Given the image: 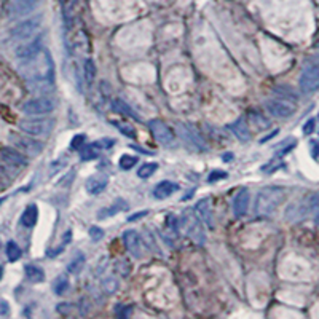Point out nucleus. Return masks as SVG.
I'll return each mask as SVG.
<instances>
[{"label":"nucleus","instance_id":"9b49d317","mask_svg":"<svg viewBox=\"0 0 319 319\" xmlns=\"http://www.w3.org/2000/svg\"><path fill=\"white\" fill-rule=\"evenodd\" d=\"M123 241L125 246L129 251V254L134 255L136 258H141L144 255V241L139 236V233L136 230H128L123 235Z\"/></svg>","mask_w":319,"mask_h":319},{"label":"nucleus","instance_id":"5701e85b","mask_svg":"<svg viewBox=\"0 0 319 319\" xmlns=\"http://www.w3.org/2000/svg\"><path fill=\"white\" fill-rule=\"evenodd\" d=\"M305 206H306V212L308 214H313L316 224H319V192L311 193L305 199Z\"/></svg>","mask_w":319,"mask_h":319},{"label":"nucleus","instance_id":"72a5a7b5","mask_svg":"<svg viewBox=\"0 0 319 319\" xmlns=\"http://www.w3.org/2000/svg\"><path fill=\"white\" fill-rule=\"evenodd\" d=\"M89 236H91V239L94 243H97V241H101V239H102L104 232L99 227H91V228H89Z\"/></svg>","mask_w":319,"mask_h":319},{"label":"nucleus","instance_id":"0eeeda50","mask_svg":"<svg viewBox=\"0 0 319 319\" xmlns=\"http://www.w3.org/2000/svg\"><path fill=\"white\" fill-rule=\"evenodd\" d=\"M298 85H300L302 93L310 94L319 89V64L308 66L300 75L298 80Z\"/></svg>","mask_w":319,"mask_h":319},{"label":"nucleus","instance_id":"423d86ee","mask_svg":"<svg viewBox=\"0 0 319 319\" xmlns=\"http://www.w3.org/2000/svg\"><path fill=\"white\" fill-rule=\"evenodd\" d=\"M55 101L49 97H35L31 99V101L24 102V105L21 107V111L26 115H46L51 114L55 111Z\"/></svg>","mask_w":319,"mask_h":319},{"label":"nucleus","instance_id":"393cba45","mask_svg":"<svg viewBox=\"0 0 319 319\" xmlns=\"http://www.w3.org/2000/svg\"><path fill=\"white\" fill-rule=\"evenodd\" d=\"M112 107H114V111L120 112L122 115H126V117H129V118H133V120H136V122H139V120H141V118L137 117V114L133 111L131 107H129L126 102L120 101V99H117V101H114V102H112Z\"/></svg>","mask_w":319,"mask_h":319},{"label":"nucleus","instance_id":"1a4fd4ad","mask_svg":"<svg viewBox=\"0 0 319 319\" xmlns=\"http://www.w3.org/2000/svg\"><path fill=\"white\" fill-rule=\"evenodd\" d=\"M12 142L19 148V150H23L24 153L31 155V156H37L38 153H42L43 150V144L35 141L32 137H27V136H21V134H12Z\"/></svg>","mask_w":319,"mask_h":319},{"label":"nucleus","instance_id":"a211bd4d","mask_svg":"<svg viewBox=\"0 0 319 319\" xmlns=\"http://www.w3.org/2000/svg\"><path fill=\"white\" fill-rule=\"evenodd\" d=\"M228 128H230V131L239 139V141H243V142L251 141V131H249L244 118H238L236 122H233Z\"/></svg>","mask_w":319,"mask_h":319},{"label":"nucleus","instance_id":"412c9836","mask_svg":"<svg viewBox=\"0 0 319 319\" xmlns=\"http://www.w3.org/2000/svg\"><path fill=\"white\" fill-rule=\"evenodd\" d=\"M126 209V201L125 199H117L115 203H112L111 206H107V207H102V209H99V212H97V217L99 219H107V217H112L118 212H122Z\"/></svg>","mask_w":319,"mask_h":319},{"label":"nucleus","instance_id":"c85d7f7f","mask_svg":"<svg viewBox=\"0 0 319 319\" xmlns=\"http://www.w3.org/2000/svg\"><path fill=\"white\" fill-rule=\"evenodd\" d=\"M85 267V255L83 254H78L74 260L69 263V267H67V272L69 273H78L80 270H82V268Z\"/></svg>","mask_w":319,"mask_h":319},{"label":"nucleus","instance_id":"cd10ccee","mask_svg":"<svg viewBox=\"0 0 319 319\" xmlns=\"http://www.w3.org/2000/svg\"><path fill=\"white\" fill-rule=\"evenodd\" d=\"M7 255L10 262H16L21 257V247H19L15 241H8L7 243Z\"/></svg>","mask_w":319,"mask_h":319},{"label":"nucleus","instance_id":"2eb2a0df","mask_svg":"<svg viewBox=\"0 0 319 319\" xmlns=\"http://www.w3.org/2000/svg\"><path fill=\"white\" fill-rule=\"evenodd\" d=\"M40 0H16L12 7V16H24L38 7Z\"/></svg>","mask_w":319,"mask_h":319},{"label":"nucleus","instance_id":"f03ea898","mask_svg":"<svg viewBox=\"0 0 319 319\" xmlns=\"http://www.w3.org/2000/svg\"><path fill=\"white\" fill-rule=\"evenodd\" d=\"M284 188L283 187H265L258 192L255 198V207L254 211L258 217H268L272 216L276 209L284 201Z\"/></svg>","mask_w":319,"mask_h":319},{"label":"nucleus","instance_id":"4be33fe9","mask_svg":"<svg viewBox=\"0 0 319 319\" xmlns=\"http://www.w3.org/2000/svg\"><path fill=\"white\" fill-rule=\"evenodd\" d=\"M37 219H38V207L35 204H29L21 216V224L26 228H32L37 224Z\"/></svg>","mask_w":319,"mask_h":319},{"label":"nucleus","instance_id":"473e14b6","mask_svg":"<svg viewBox=\"0 0 319 319\" xmlns=\"http://www.w3.org/2000/svg\"><path fill=\"white\" fill-rule=\"evenodd\" d=\"M102 289L107 292V294H114L117 289H118V281L115 278H105L102 279Z\"/></svg>","mask_w":319,"mask_h":319},{"label":"nucleus","instance_id":"ea45409f","mask_svg":"<svg viewBox=\"0 0 319 319\" xmlns=\"http://www.w3.org/2000/svg\"><path fill=\"white\" fill-rule=\"evenodd\" d=\"M8 313H10V305H8V302L0 298V316H7Z\"/></svg>","mask_w":319,"mask_h":319},{"label":"nucleus","instance_id":"b1692460","mask_svg":"<svg viewBox=\"0 0 319 319\" xmlns=\"http://www.w3.org/2000/svg\"><path fill=\"white\" fill-rule=\"evenodd\" d=\"M24 273H26V278L31 283L37 284V283H43L45 281V272L40 267H37V265H26L24 267Z\"/></svg>","mask_w":319,"mask_h":319},{"label":"nucleus","instance_id":"39448f33","mask_svg":"<svg viewBox=\"0 0 319 319\" xmlns=\"http://www.w3.org/2000/svg\"><path fill=\"white\" fill-rule=\"evenodd\" d=\"M181 225L185 230L187 236H190L192 241H195L196 244H203L204 243V232L201 228V224H199V217L195 214H192L190 211H187L181 221Z\"/></svg>","mask_w":319,"mask_h":319},{"label":"nucleus","instance_id":"a19ab883","mask_svg":"<svg viewBox=\"0 0 319 319\" xmlns=\"http://www.w3.org/2000/svg\"><path fill=\"white\" fill-rule=\"evenodd\" d=\"M142 216H147V211H141V212L133 214L131 217H128V222H134V221H137L139 217H142Z\"/></svg>","mask_w":319,"mask_h":319},{"label":"nucleus","instance_id":"f257e3e1","mask_svg":"<svg viewBox=\"0 0 319 319\" xmlns=\"http://www.w3.org/2000/svg\"><path fill=\"white\" fill-rule=\"evenodd\" d=\"M23 74L34 89L51 88L55 82V63L46 48L40 49L34 58L26 59Z\"/></svg>","mask_w":319,"mask_h":319},{"label":"nucleus","instance_id":"2f4dec72","mask_svg":"<svg viewBox=\"0 0 319 319\" xmlns=\"http://www.w3.org/2000/svg\"><path fill=\"white\" fill-rule=\"evenodd\" d=\"M156 169H158V165L156 163H145L144 166L139 168L137 176L142 177V179H147V177H150L156 171Z\"/></svg>","mask_w":319,"mask_h":319},{"label":"nucleus","instance_id":"7ed1b4c3","mask_svg":"<svg viewBox=\"0 0 319 319\" xmlns=\"http://www.w3.org/2000/svg\"><path fill=\"white\" fill-rule=\"evenodd\" d=\"M42 16H34L29 18L26 21H21L19 24H16L12 31H10V35L15 40H27L37 34V31L42 26Z\"/></svg>","mask_w":319,"mask_h":319},{"label":"nucleus","instance_id":"58836bf2","mask_svg":"<svg viewBox=\"0 0 319 319\" xmlns=\"http://www.w3.org/2000/svg\"><path fill=\"white\" fill-rule=\"evenodd\" d=\"M96 156H97V153L93 150V145L85 148V150L82 152V160H91V158H96Z\"/></svg>","mask_w":319,"mask_h":319},{"label":"nucleus","instance_id":"aec40b11","mask_svg":"<svg viewBox=\"0 0 319 319\" xmlns=\"http://www.w3.org/2000/svg\"><path fill=\"white\" fill-rule=\"evenodd\" d=\"M177 190V185L174 182H169V181H163L160 182L155 188H153V196L156 199H165L169 198L174 192Z\"/></svg>","mask_w":319,"mask_h":319},{"label":"nucleus","instance_id":"7c9ffc66","mask_svg":"<svg viewBox=\"0 0 319 319\" xmlns=\"http://www.w3.org/2000/svg\"><path fill=\"white\" fill-rule=\"evenodd\" d=\"M137 162H139V160L134 155H122V156H120L118 165H120V168H122V169H131L133 166L137 165Z\"/></svg>","mask_w":319,"mask_h":319},{"label":"nucleus","instance_id":"a18cd8bd","mask_svg":"<svg viewBox=\"0 0 319 319\" xmlns=\"http://www.w3.org/2000/svg\"><path fill=\"white\" fill-rule=\"evenodd\" d=\"M224 160H227V162H228V160H232V155H225Z\"/></svg>","mask_w":319,"mask_h":319},{"label":"nucleus","instance_id":"4468645a","mask_svg":"<svg viewBox=\"0 0 319 319\" xmlns=\"http://www.w3.org/2000/svg\"><path fill=\"white\" fill-rule=\"evenodd\" d=\"M249 199H251V195L246 190H241L236 196H235V201H233V214L236 217H243L246 216L247 209H249Z\"/></svg>","mask_w":319,"mask_h":319},{"label":"nucleus","instance_id":"dca6fc26","mask_svg":"<svg viewBox=\"0 0 319 319\" xmlns=\"http://www.w3.org/2000/svg\"><path fill=\"white\" fill-rule=\"evenodd\" d=\"M195 212L199 217V221H203L207 227H212V209L207 199H199L195 204Z\"/></svg>","mask_w":319,"mask_h":319},{"label":"nucleus","instance_id":"6ab92c4d","mask_svg":"<svg viewBox=\"0 0 319 319\" xmlns=\"http://www.w3.org/2000/svg\"><path fill=\"white\" fill-rule=\"evenodd\" d=\"M107 179L105 177H89L88 181H86V184H85V187H86V192L89 193V195H99L101 192H104L105 190V187H107Z\"/></svg>","mask_w":319,"mask_h":319},{"label":"nucleus","instance_id":"37998d69","mask_svg":"<svg viewBox=\"0 0 319 319\" xmlns=\"http://www.w3.org/2000/svg\"><path fill=\"white\" fill-rule=\"evenodd\" d=\"M276 133H278V131H275V133H272V134H268L267 137H263V139H262V141H260V142H267V141H268V139H272V137H273V136H275Z\"/></svg>","mask_w":319,"mask_h":319},{"label":"nucleus","instance_id":"79ce46f5","mask_svg":"<svg viewBox=\"0 0 319 319\" xmlns=\"http://www.w3.org/2000/svg\"><path fill=\"white\" fill-rule=\"evenodd\" d=\"M311 147H313V156H317L319 155V144L317 142H311Z\"/></svg>","mask_w":319,"mask_h":319},{"label":"nucleus","instance_id":"bb28decb","mask_svg":"<svg viewBox=\"0 0 319 319\" xmlns=\"http://www.w3.org/2000/svg\"><path fill=\"white\" fill-rule=\"evenodd\" d=\"M83 75H85V82L88 85L93 83V80L96 77V66L93 63V59H86L83 64Z\"/></svg>","mask_w":319,"mask_h":319},{"label":"nucleus","instance_id":"4c0bfd02","mask_svg":"<svg viewBox=\"0 0 319 319\" xmlns=\"http://www.w3.org/2000/svg\"><path fill=\"white\" fill-rule=\"evenodd\" d=\"M177 224H179V221H177V217H176V216H168V219H166V225L169 227V230L176 232V230H177Z\"/></svg>","mask_w":319,"mask_h":319},{"label":"nucleus","instance_id":"c03bdc74","mask_svg":"<svg viewBox=\"0 0 319 319\" xmlns=\"http://www.w3.org/2000/svg\"><path fill=\"white\" fill-rule=\"evenodd\" d=\"M2 276H4V268L0 267V279H2Z\"/></svg>","mask_w":319,"mask_h":319},{"label":"nucleus","instance_id":"ddd939ff","mask_svg":"<svg viewBox=\"0 0 319 319\" xmlns=\"http://www.w3.org/2000/svg\"><path fill=\"white\" fill-rule=\"evenodd\" d=\"M40 49H42V37H37V38L31 40V42H27V43H24L21 46H18L15 55H16V58L26 61V59H31L37 53H40Z\"/></svg>","mask_w":319,"mask_h":319},{"label":"nucleus","instance_id":"9d476101","mask_svg":"<svg viewBox=\"0 0 319 319\" xmlns=\"http://www.w3.org/2000/svg\"><path fill=\"white\" fill-rule=\"evenodd\" d=\"M265 107L268 114L278 118H287L295 114V105L292 102H289L287 99H284V101H268Z\"/></svg>","mask_w":319,"mask_h":319},{"label":"nucleus","instance_id":"20e7f679","mask_svg":"<svg viewBox=\"0 0 319 319\" xmlns=\"http://www.w3.org/2000/svg\"><path fill=\"white\" fill-rule=\"evenodd\" d=\"M55 126V122L49 118H37V120H21L19 122V128L23 129L26 134L31 136H46L51 133Z\"/></svg>","mask_w":319,"mask_h":319},{"label":"nucleus","instance_id":"f704fd0d","mask_svg":"<svg viewBox=\"0 0 319 319\" xmlns=\"http://www.w3.org/2000/svg\"><path fill=\"white\" fill-rule=\"evenodd\" d=\"M228 174L225 171H212L211 174H209L207 177V181L209 182H216V181H221V179H225Z\"/></svg>","mask_w":319,"mask_h":319},{"label":"nucleus","instance_id":"a878e982","mask_svg":"<svg viewBox=\"0 0 319 319\" xmlns=\"http://www.w3.org/2000/svg\"><path fill=\"white\" fill-rule=\"evenodd\" d=\"M69 289V278L67 275H59L53 283V291L56 295H63Z\"/></svg>","mask_w":319,"mask_h":319},{"label":"nucleus","instance_id":"f8f14e48","mask_svg":"<svg viewBox=\"0 0 319 319\" xmlns=\"http://www.w3.org/2000/svg\"><path fill=\"white\" fill-rule=\"evenodd\" d=\"M0 158H2L8 166H13V168H24L27 165V158L12 147H4L2 150H0Z\"/></svg>","mask_w":319,"mask_h":319},{"label":"nucleus","instance_id":"c756f323","mask_svg":"<svg viewBox=\"0 0 319 319\" xmlns=\"http://www.w3.org/2000/svg\"><path fill=\"white\" fill-rule=\"evenodd\" d=\"M273 91L276 93V94H279V96H283L284 99H291V101H297V93H294L292 91V88L291 86H275V89Z\"/></svg>","mask_w":319,"mask_h":319},{"label":"nucleus","instance_id":"c9c22d12","mask_svg":"<svg viewBox=\"0 0 319 319\" xmlns=\"http://www.w3.org/2000/svg\"><path fill=\"white\" fill-rule=\"evenodd\" d=\"M112 145H114V139H101V141L93 144V147H97V148H109Z\"/></svg>","mask_w":319,"mask_h":319},{"label":"nucleus","instance_id":"f3484780","mask_svg":"<svg viewBox=\"0 0 319 319\" xmlns=\"http://www.w3.org/2000/svg\"><path fill=\"white\" fill-rule=\"evenodd\" d=\"M179 131H181L182 137L195 148V150H206V144L203 142V139L193 131V129L187 128V126H181L179 128Z\"/></svg>","mask_w":319,"mask_h":319},{"label":"nucleus","instance_id":"e433bc0d","mask_svg":"<svg viewBox=\"0 0 319 319\" xmlns=\"http://www.w3.org/2000/svg\"><path fill=\"white\" fill-rule=\"evenodd\" d=\"M314 126H316V122H314V118H310L308 120V122L305 123V126H303V134H311L313 131H314Z\"/></svg>","mask_w":319,"mask_h":319},{"label":"nucleus","instance_id":"6e6552de","mask_svg":"<svg viewBox=\"0 0 319 319\" xmlns=\"http://www.w3.org/2000/svg\"><path fill=\"white\" fill-rule=\"evenodd\" d=\"M148 126H150V131H152L153 137L162 145H165V147H173V145H176L174 133L162 122V120H152Z\"/></svg>","mask_w":319,"mask_h":319}]
</instances>
